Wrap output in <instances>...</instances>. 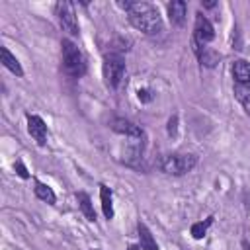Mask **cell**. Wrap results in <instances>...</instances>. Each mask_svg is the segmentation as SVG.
<instances>
[{"mask_svg":"<svg viewBox=\"0 0 250 250\" xmlns=\"http://www.w3.org/2000/svg\"><path fill=\"white\" fill-rule=\"evenodd\" d=\"M119 6L127 12V18H129V23L143 31L145 35H158L164 27L162 23V18L158 14V10L148 4V2H119Z\"/></svg>","mask_w":250,"mask_h":250,"instance_id":"1","label":"cell"},{"mask_svg":"<svg viewBox=\"0 0 250 250\" xmlns=\"http://www.w3.org/2000/svg\"><path fill=\"white\" fill-rule=\"evenodd\" d=\"M197 164V156L193 152H172L160 160V170L168 176H184L191 172Z\"/></svg>","mask_w":250,"mask_h":250,"instance_id":"2","label":"cell"},{"mask_svg":"<svg viewBox=\"0 0 250 250\" xmlns=\"http://www.w3.org/2000/svg\"><path fill=\"white\" fill-rule=\"evenodd\" d=\"M62 70L70 78H80L86 72V59L82 51L68 39H62Z\"/></svg>","mask_w":250,"mask_h":250,"instance_id":"3","label":"cell"},{"mask_svg":"<svg viewBox=\"0 0 250 250\" xmlns=\"http://www.w3.org/2000/svg\"><path fill=\"white\" fill-rule=\"evenodd\" d=\"M102 74H104V82L107 88L115 90L119 88L123 74H125V61L119 53H107L104 57V64H102Z\"/></svg>","mask_w":250,"mask_h":250,"instance_id":"4","label":"cell"},{"mask_svg":"<svg viewBox=\"0 0 250 250\" xmlns=\"http://www.w3.org/2000/svg\"><path fill=\"white\" fill-rule=\"evenodd\" d=\"M55 14H57V20H59L62 31H66L68 35H78L80 33L76 12H74V6L70 2H57L55 4Z\"/></svg>","mask_w":250,"mask_h":250,"instance_id":"5","label":"cell"},{"mask_svg":"<svg viewBox=\"0 0 250 250\" xmlns=\"http://www.w3.org/2000/svg\"><path fill=\"white\" fill-rule=\"evenodd\" d=\"M213 39H215V27H213V23L203 14H197L195 16V23H193V39L191 41H195L199 45H207Z\"/></svg>","mask_w":250,"mask_h":250,"instance_id":"6","label":"cell"},{"mask_svg":"<svg viewBox=\"0 0 250 250\" xmlns=\"http://www.w3.org/2000/svg\"><path fill=\"white\" fill-rule=\"evenodd\" d=\"M109 129L115 131V133H119V135L129 137V139H145L143 127L137 125V123H133V121H129V119H125V117H113L109 121Z\"/></svg>","mask_w":250,"mask_h":250,"instance_id":"7","label":"cell"},{"mask_svg":"<svg viewBox=\"0 0 250 250\" xmlns=\"http://www.w3.org/2000/svg\"><path fill=\"white\" fill-rule=\"evenodd\" d=\"M25 119H27V131H29V135L37 141L39 146H43L47 143V123L39 115H31V113H27Z\"/></svg>","mask_w":250,"mask_h":250,"instance_id":"8","label":"cell"},{"mask_svg":"<svg viewBox=\"0 0 250 250\" xmlns=\"http://www.w3.org/2000/svg\"><path fill=\"white\" fill-rule=\"evenodd\" d=\"M191 45H193V51H195V55H197V59H199V62H201V66L213 68V66H217V64H219L221 55H219L215 49L205 47V45H199V43H195V41H191Z\"/></svg>","mask_w":250,"mask_h":250,"instance_id":"9","label":"cell"},{"mask_svg":"<svg viewBox=\"0 0 250 250\" xmlns=\"http://www.w3.org/2000/svg\"><path fill=\"white\" fill-rule=\"evenodd\" d=\"M166 8H168V18H170V21H172L174 25H184V21H186V12H188V4H186L184 0H174V2H170Z\"/></svg>","mask_w":250,"mask_h":250,"instance_id":"10","label":"cell"},{"mask_svg":"<svg viewBox=\"0 0 250 250\" xmlns=\"http://www.w3.org/2000/svg\"><path fill=\"white\" fill-rule=\"evenodd\" d=\"M232 76L236 84H246L250 86V62L244 59H238L232 62Z\"/></svg>","mask_w":250,"mask_h":250,"instance_id":"11","label":"cell"},{"mask_svg":"<svg viewBox=\"0 0 250 250\" xmlns=\"http://www.w3.org/2000/svg\"><path fill=\"white\" fill-rule=\"evenodd\" d=\"M0 61H2V64H4L12 74H16V76H23V68H21L20 61L10 53L8 47H0Z\"/></svg>","mask_w":250,"mask_h":250,"instance_id":"12","label":"cell"},{"mask_svg":"<svg viewBox=\"0 0 250 250\" xmlns=\"http://www.w3.org/2000/svg\"><path fill=\"white\" fill-rule=\"evenodd\" d=\"M33 184H35L33 191H35V195H37L41 201H45V203H49V205H53V203L57 201V195H55V191H53L51 186H47V184H43V182H39V180H33Z\"/></svg>","mask_w":250,"mask_h":250,"instance_id":"13","label":"cell"},{"mask_svg":"<svg viewBox=\"0 0 250 250\" xmlns=\"http://www.w3.org/2000/svg\"><path fill=\"white\" fill-rule=\"evenodd\" d=\"M137 230H139V242H141V248H143V250H158V244H156V240L152 238V234H150V230L146 229V225L139 223V225H137Z\"/></svg>","mask_w":250,"mask_h":250,"instance_id":"14","label":"cell"},{"mask_svg":"<svg viewBox=\"0 0 250 250\" xmlns=\"http://www.w3.org/2000/svg\"><path fill=\"white\" fill-rule=\"evenodd\" d=\"M100 199H102V211L105 215V219L113 217V197H111V189L107 186H100Z\"/></svg>","mask_w":250,"mask_h":250,"instance_id":"15","label":"cell"},{"mask_svg":"<svg viewBox=\"0 0 250 250\" xmlns=\"http://www.w3.org/2000/svg\"><path fill=\"white\" fill-rule=\"evenodd\" d=\"M232 92H234V98L240 102V105L244 107L246 113H250V86L246 84H236L232 86Z\"/></svg>","mask_w":250,"mask_h":250,"instance_id":"16","label":"cell"},{"mask_svg":"<svg viewBox=\"0 0 250 250\" xmlns=\"http://www.w3.org/2000/svg\"><path fill=\"white\" fill-rule=\"evenodd\" d=\"M76 199H78V205H80L82 213L86 215V219H88V221H96V211H94V205H92L90 195L84 193V191H78V193H76Z\"/></svg>","mask_w":250,"mask_h":250,"instance_id":"17","label":"cell"},{"mask_svg":"<svg viewBox=\"0 0 250 250\" xmlns=\"http://www.w3.org/2000/svg\"><path fill=\"white\" fill-rule=\"evenodd\" d=\"M211 223H213V217H207L205 221H199V223H193L191 225V236L193 238H203L205 236V232H207V229L211 227Z\"/></svg>","mask_w":250,"mask_h":250,"instance_id":"18","label":"cell"},{"mask_svg":"<svg viewBox=\"0 0 250 250\" xmlns=\"http://www.w3.org/2000/svg\"><path fill=\"white\" fill-rule=\"evenodd\" d=\"M137 98H139L143 104H146V102H150L154 96H152V92H150L148 88H139V90H137Z\"/></svg>","mask_w":250,"mask_h":250,"instance_id":"19","label":"cell"},{"mask_svg":"<svg viewBox=\"0 0 250 250\" xmlns=\"http://www.w3.org/2000/svg\"><path fill=\"white\" fill-rule=\"evenodd\" d=\"M14 168H16V172H18V176H20V178H23V180H27V178H29V172H27V168L23 166V162H21V160H16Z\"/></svg>","mask_w":250,"mask_h":250,"instance_id":"20","label":"cell"},{"mask_svg":"<svg viewBox=\"0 0 250 250\" xmlns=\"http://www.w3.org/2000/svg\"><path fill=\"white\" fill-rule=\"evenodd\" d=\"M176 129H178V115H172L168 119V135H176Z\"/></svg>","mask_w":250,"mask_h":250,"instance_id":"21","label":"cell"},{"mask_svg":"<svg viewBox=\"0 0 250 250\" xmlns=\"http://www.w3.org/2000/svg\"><path fill=\"white\" fill-rule=\"evenodd\" d=\"M203 6H205V8H213V6H215V2H205Z\"/></svg>","mask_w":250,"mask_h":250,"instance_id":"22","label":"cell"},{"mask_svg":"<svg viewBox=\"0 0 250 250\" xmlns=\"http://www.w3.org/2000/svg\"><path fill=\"white\" fill-rule=\"evenodd\" d=\"M242 248H244V250H250V244L244 240V242H242Z\"/></svg>","mask_w":250,"mask_h":250,"instance_id":"23","label":"cell"}]
</instances>
